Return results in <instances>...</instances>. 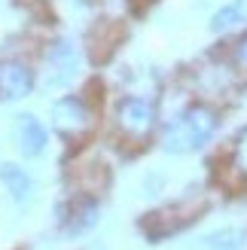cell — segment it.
<instances>
[{"label":"cell","instance_id":"1","mask_svg":"<svg viewBox=\"0 0 247 250\" xmlns=\"http://www.w3.org/2000/svg\"><path fill=\"white\" fill-rule=\"evenodd\" d=\"M217 128H220V113L211 104H189L162 128V149L171 156L199 153L202 146L214 141Z\"/></svg>","mask_w":247,"mask_h":250},{"label":"cell","instance_id":"2","mask_svg":"<svg viewBox=\"0 0 247 250\" xmlns=\"http://www.w3.org/2000/svg\"><path fill=\"white\" fill-rule=\"evenodd\" d=\"M156 125H159V110L150 98L131 95L116 104V128L128 141H146L156 131Z\"/></svg>","mask_w":247,"mask_h":250},{"label":"cell","instance_id":"3","mask_svg":"<svg viewBox=\"0 0 247 250\" xmlns=\"http://www.w3.org/2000/svg\"><path fill=\"white\" fill-rule=\"evenodd\" d=\"M80 70V49L73 40H55L46 49L43 58V83L49 89H58L67 80H73V73Z\"/></svg>","mask_w":247,"mask_h":250},{"label":"cell","instance_id":"4","mask_svg":"<svg viewBox=\"0 0 247 250\" xmlns=\"http://www.w3.org/2000/svg\"><path fill=\"white\" fill-rule=\"evenodd\" d=\"M52 122H55V131L61 137H80L89 131L92 113L85 107V101H80V98H61V101L52 104Z\"/></svg>","mask_w":247,"mask_h":250},{"label":"cell","instance_id":"5","mask_svg":"<svg viewBox=\"0 0 247 250\" xmlns=\"http://www.w3.org/2000/svg\"><path fill=\"white\" fill-rule=\"evenodd\" d=\"M34 89V70L24 61H0V101H21Z\"/></svg>","mask_w":247,"mask_h":250},{"label":"cell","instance_id":"6","mask_svg":"<svg viewBox=\"0 0 247 250\" xmlns=\"http://www.w3.org/2000/svg\"><path fill=\"white\" fill-rule=\"evenodd\" d=\"M12 141H16L19 153L28 156V159H37L46 153V144H49V134L43 128V122L31 116V113H21L12 122Z\"/></svg>","mask_w":247,"mask_h":250},{"label":"cell","instance_id":"7","mask_svg":"<svg viewBox=\"0 0 247 250\" xmlns=\"http://www.w3.org/2000/svg\"><path fill=\"white\" fill-rule=\"evenodd\" d=\"M247 24V0H226L211 19H207V31L223 37V34H232Z\"/></svg>","mask_w":247,"mask_h":250},{"label":"cell","instance_id":"8","mask_svg":"<svg viewBox=\"0 0 247 250\" xmlns=\"http://www.w3.org/2000/svg\"><path fill=\"white\" fill-rule=\"evenodd\" d=\"M0 183L6 186V192L16 198L19 205H24V202L34 198V180H31V174L24 171L21 165L3 162V165H0Z\"/></svg>","mask_w":247,"mask_h":250},{"label":"cell","instance_id":"9","mask_svg":"<svg viewBox=\"0 0 247 250\" xmlns=\"http://www.w3.org/2000/svg\"><path fill=\"white\" fill-rule=\"evenodd\" d=\"M244 244H247V235L244 229H235V226H223L205 235V250H244Z\"/></svg>","mask_w":247,"mask_h":250},{"label":"cell","instance_id":"10","mask_svg":"<svg viewBox=\"0 0 247 250\" xmlns=\"http://www.w3.org/2000/svg\"><path fill=\"white\" fill-rule=\"evenodd\" d=\"M98 223V205L95 202H89V198H82V202H77L73 205V210H70V217H67V232H85V229H92Z\"/></svg>","mask_w":247,"mask_h":250},{"label":"cell","instance_id":"11","mask_svg":"<svg viewBox=\"0 0 247 250\" xmlns=\"http://www.w3.org/2000/svg\"><path fill=\"white\" fill-rule=\"evenodd\" d=\"M229 64L232 70H238L241 77H247V31L235 37V43L229 49Z\"/></svg>","mask_w":247,"mask_h":250},{"label":"cell","instance_id":"12","mask_svg":"<svg viewBox=\"0 0 247 250\" xmlns=\"http://www.w3.org/2000/svg\"><path fill=\"white\" fill-rule=\"evenodd\" d=\"M235 162H238V168L247 174V128L238 134V141H235Z\"/></svg>","mask_w":247,"mask_h":250}]
</instances>
